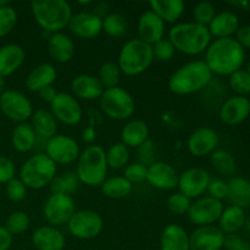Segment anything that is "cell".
I'll return each mask as SVG.
<instances>
[{
    "mask_svg": "<svg viewBox=\"0 0 250 250\" xmlns=\"http://www.w3.org/2000/svg\"><path fill=\"white\" fill-rule=\"evenodd\" d=\"M244 62V49L236 39L217 38L207 49L205 63L211 73L232 75L241 70Z\"/></svg>",
    "mask_w": 250,
    "mask_h": 250,
    "instance_id": "6da1fadb",
    "label": "cell"
},
{
    "mask_svg": "<svg viewBox=\"0 0 250 250\" xmlns=\"http://www.w3.org/2000/svg\"><path fill=\"white\" fill-rule=\"evenodd\" d=\"M212 73L205 61L195 60L178 68L168 81V88L178 95H188L204 89L211 82Z\"/></svg>",
    "mask_w": 250,
    "mask_h": 250,
    "instance_id": "7a4b0ae2",
    "label": "cell"
},
{
    "mask_svg": "<svg viewBox=\"0 0 250 250\" xmlns=\"http://www.w3.org/2000/svg\"><path fill=\"white\" fill-rule=\"evenodd\" d=\"M209 28L195 22L178 23L170 29L168 41L175 50L185 53L187 55H198L208 49L210 45Z\"/></svg>",
    "mask_w": 250,
    "mask_h": 250,
    "instance_id": "3957f363",
    "label": "cell"
},
{
    "mask_svg": "<svg viewBox=\"0 0 250 250\" xmlns=\"http://www.w3.org/2000/svg\"><path fill=\"white\" fill-rule=\"evenodd\" d=\"M31 6L37 23L53 33L65 28L72 17L70 4L65 0H34Z\"/></svg>",
    "mask_w": 250,
    "mask_h": 250,
    "instance_id": "277c9868",
    "label": "cell"
},
{
    "mask_svg": "<svg viewBox=\"0 0 250 250\" xmlns=\"http://www.w3.org/2000/svg\"><path fill=\"white\" fill-rule=\"evenodd\" d=\"M107 164L106 153L99 146H90L78 158V180L89 187L102 186L106 178Z\"/></svg>",
    "mask_w": 250,
    "mask_h": 250,
    "instance_id": "5b68a950",
    "label": "cell"
},
{
    "mask_svg": "<svg viewBox=\"0 0 250 250\" xmlns=\"http://www.w3.org/2000/svg\"><path fill=\"white\" fill-rule=\"evenodd\" d=\"M154 59L153 45L141 41L132 39L122 46L119 55V67L127 76L143 73L150 66Z\"/></svg>",
    "mask_w": 250,
    "mask_h": 250,
    "instance_id": "8992f818",
    "label": "cell"
},
{
    "mask_svg": "<svg viewBox=\"0 0 250 250\" xmlns=\"http://www.w3.org/2000/svg\"><path fill=\"white\" fill-rule=\"evenodd\" d=\"M56 176V164L45 153H37L22 165L20 177L27 188L41 189Z\"/></svg>",
    "mask_w": 250,
    "mask_h": 250,
    "instance_id": "52a82bcc",
    "label": "cell"
},
{
    "mask_svg": "<svg viewBox=\"0 0 250 250\" xmlns=\"http://www.w3.org/2000/svg\"><path fill=\"white\" fill-rule=\"evenodd\" d=\"M102 110L114 120H126L134 112V100L124 88L104 89L100 97Z\"/></svg>",
    "mask_w": 250,
    "mask_h": 250,
    "instance_id": "ba28073f",
    "label": "cell"
},
{
    "mask_svg": "<svg viewBox=\"0 0 250 250\" xmlns=\"http://www.w3.org/2000/svg\"><path fill=\"white\" fill-rule=\"evenodd\" d=\"M68 231L80 239H90L97 237L103 229V220L98 212L92 210L76 211L67 222Z\"/></svg>",
    "mask_w": 250,
    "mask_h": 250,
    "instance_id": "9c48e42d",
    "label": "cell"
},
{
    "mask_svg": "<svg viewBox=\"0 0 250 250\" xmlns=\"http://www.w3.org/2000/svg\"><path fill=\"white\" fill-rule=\"evenodd\" d=\"M0 110L5 116L20 124L26 122L33 115L31 102L16 90H5L0 95Z\"/></svg>",
    "mask_w": 250,
    "mask_h": 250,
    "instance_id": "30bf717a",
    "label": "cell"
},
{
    "mask_svg": "<svg viewBox=\"0 0 250 250\" xmlns=\"http://www.w3.org/2000/svg\"><path fill=\"white\" fill-rule=\"evenodd\" d=\"M224 212V205L211 197L200 198L190 205L187 215L190 222L198 226H208L220 220Z\"/></svg>",
    "mask_w": 250,
    "mask_h": 250,
    "instance_id": "8fae6325",
    "label": "cell"
},
{
    "mask_svg": "<svg viewBox=\"0 0 250 250\" xmlns=\"http://www.w3.org/2000/svg\"><path fill=\"white\" fill-rule=\"evenodd\" d=\"M75 212V202L67 194H51L44 207V217L54 226L67 224Z\"/></svg>",
    "mask_w": 250,
    "mask_h": 250,
    "instance_id": "7c38bea8",
    "label": "cell"
},
{
    "mask_svg": "<svg viewBox=\"0 0 250 250\" xmlns=\"http://www.w3.org/2000/svg\"><path fill=\"white\" fill-rule=\"evenodd\" d=\"M45 154L55 164H72L80 158L77 142L67 136H55L46 142Z\"/></svg>",
    "mask_w": 250,
    "mask_h": 250,
    "instance_id": "4fadbf2b",
    "label": "cell"
},
{
    "mask_svg": "<svg viewBox=\"0 0 250 250\" xmlns=\"http://www.w3.org/2000/svg\"><path fill=\"white\" fill-rule=\"evenodd\" d=\"M210 175L202 167H192L182 173L178 178V188L187 198H199L204 194L210 183Z\"/></svg>",
    "mask_w": 250,
    "mask_h": 250,
    "instance_id": "5bb4252c",
    "label": "cell"
},
{
    "mask_svg": "<svg viewBox=\"0 0 250 250\" xmlns=\"http://www.w3.org/2000/svg\"><path fill=\"white\" fill-rule=\"evenodd\" d=\"M50 109L56 120L68 126L77 125L82 119V109L80 104L76 98L67 93H58L55 99L50 103Z\"/></svg>",
    "mask_w": 250,
    "mask_h": 250,
    "instance_id": "9a60e30c",
    "label": "cell"
},
{
    "mask_svg": "<svg viewBox=\"0 0 250 250\" xmlns=\"http://www.w3.org/2000/svg\"><path fill=\"white\" fill-rule=\"evenodd\" d=\"M225 234L219 227L199 226L189 236V250H221Z\"/></svg>",
    "mask_w": 250,
    "mask_h": 250,
    "instance_id": "2e32d148",
    "label": "cell"
},
{
    "mask_svg": "<svg viewBox=\"0 0 250 250\" xmlns=\"http://www.w3.org/2000/svg\"><path fill=\"white\" fill-rule=\"evenodd\" d=\"M219 144V136L209 127H202L190 134L188 139V150L193 156L203 158L212 154Z\"/></svg>",
    "mask_w": 250,
    "mask_h": 250,
    "instance_id": "e0dca14e",
    "label": "cell"
},
{
    "mask_svg": "<svg viewBox=\"0 0 250 250\" xmlns=\"http://www.w3.org/2000/svg\"><path fill=\"white\" fill-rule=\"evenodd\" d=\"M178 173L175 168L167 163L156 161L153 165L148 167L146 172V181L153 187L163 190H170L177 187L178 185Z\"/></svg>",
    "mask_w": 250,
    "mask_h": 250,
    "instance_id": "ac0fdd59",
    "label": "cell"
},
{
    "mask_svg": "<svg viewBox=\"0 0 250 250\" xmlns=\"http://www.w3.org/2000/svg\"><path fill=\"white\" fill-rule=\"evenodd\" d=\"M71 32L81 38L90 39L103 31V19L94 12H80L71 17L68 23Z\"/></svg>",
    "mask_w": 250,
    "mask_h": 250,
    "instance_id": "d6986e66",
    "label": "cell"
},
{
    "mask_svg": "<svg viewBox=\"0 0 250 250\" xmlns=\"http://www.w3.org/2000/svg\"><path fill=\"white\" fill-rule=\"evenodd\" d=\"M138 33L141 41L154 45L164 38L165 23L158 15L154 14L150 10V11L144 12L139 19Z\"/></svg>",
    "mask_w": 250,
    "mask_h": 250,
    "instance_id": "ffe728a7",
    "label": "cell"
},
{
    "mask_svg": "<svg viewBox=\"0 0 250 250\" xmlns=\"http://www.w3.org/2000/svg\"><path fill=\"white\" fill-rule=\"evenodd\" d=\"M250 114V102L246 97H233L224 103L220 117L226 125H238L247 120Z\"/></svg>",
    "mask_w": 250,
    "mask_h": 250,
    "instance_id": "44dd1931",
    "label": "cell"
},
{
    "mask_svg": "<svg viewBox=\"0 0 250 250\" xmlns=\"http://www.w3.org/2000/svg\"><path fill=\"white\" fill-rule=\"evenodd\" d=\"M32 242L38 250H62L65 247V237L59 229L51 226H43L36 229Z\"/></svg>",
    "mask_w": 250,
    "mask_h": 250,
    "instance_id": "7402d4cb",
    "label": "cell"
},
{
    "mask_svg": "<svg viewBox=\"0 0 250 250\" xmlns=\"http://www.w3.org/2000/svg\"><path fill=\"white\" fill-rule=\"evenodd\" d=\"M73 94L84 100H94L102 97L104 87L97 77L90 75L77 76L71 84Z\"/></svg>",
    "mask_w": 250,
    "mask_h": 250,
    "instance_id": "603a6c76",
    "label": "cell"
},
{
    "mask_svg": "<svg viewBox=\"0 0 250 250\" xmlns=\"http://www.w3.org/2000/svg\"><path fill=\"white\" fill-rule=\"evenodd\" d=\"M24 61V51L17 44H7L0 48V77L14 73Z\"/></svg>",
    "mask_w": 250,
    "mask_h": 250,
    "instance_id": "cb8c5ba5",
    "label": "cell"
},
{
    "mask_svg": "<svg viewBox=\"0 0 250 250\" xmlns=\"http://www.w3.org/2000/svg\"><path fill=\"white\" fill-rule=\"evenodd\" d=\"M56 80V70L50 63H42L29 72L26 78V85L31 92H41L50 87Z\"/></svg>",
    "mask_w": 250,
    "mask_h": 250,
    "instance_id": "d4e9b609",
    "label": "cell"
},
{
    "mask_svg": "<svg viewBox=\"0 0 250 250\" xmlns=\"http://www.w3.org/2000/svg\"><path fill=\"white\" fill-rule=\"evenodd\" d=\"M49 55L56 62H68L75 55V44L63 33H54L48 42Z\"/></svg>",
    "mask_w": 250,
    "mask_h": 250,
    "instance_id": "484cf974",
    "label": "cell"
},
{
    "mask_svg": "<svg viewBox=\"0 0 250 250\" xmlns=\"http://www.w3.org/2000/svg\"><path fill=\"white\" fill-rule=\"evenodd\" d=\"M209 32L217 38H229L239 28V20L233 12L225 11L215 15L214 20L209 24Z\"/></svg>",
    "mask_w": 250,
    "mask_h": 250,
    "instance_id": "4316f807",
    "label": "cell"
},
{
    "mask_svg": "<svg viewBox=\"0 0 250 250\" xmlns=\"http://www.w3.org/2000/svg\"><path fill=\"white\" fill-rule=\"evenodd\" d=\"M161 250H189V236L183 227L168 225L160 239Z\"/></svg>",
    "mask_w": 250,
    "mask_h": 250,
    "instance_id": "83f0119b",
    "label": "cell"
},
{
    "mask_svg": "<svg viewBox=\"0 0 250 250\" xmlns=\"http://www.w3.org/2000/svg\"><path fill=\"white\" fill-rule=\"evenodd\" d=\"M151 11L158 15L164 22L177 21L185 11V2L182 0H151Z\"/></svg>",
    "mask_w": 250,
    "mask_h": 250,
    "instance_id": "f1b7e54d",
    "label": "cell"
},
{
    "mask_svg": "<svg viewBox=\"0 0 250 250\" xmlns=\"http://www.w3.org/2000/svg\"><path fill=\"white\" fill-rule=\"evenodd\" d=\"M149 128L146 122L141 120H134V121L128 122L124 127L121 132L122 143L126 146H136L139 148L142 144L148 141Z\"/></svg>",
    "mask_w": 250,
    "mask_h": 250,
    "instance_id": "f546056e",
    "label": "cell"
},
{
    "mask_svg": "<svg viewBox=\"0 0 250 250\" xmlns=\"http://www.w3.org/2000/svg\"><path fill=\"white\" fill-rule=\"evenodd\" d=\"M32 127H33L37 137L45 139V141L55 137L56 131H58L56 119L51 112L46 111V110H38L32 115Z\"/></svg>",
    "mask_w": 250,
    "mask_h": 250,
    "instance_id": "4dcf8cb0",
    "label": "cell"
},
{
    "mask_svg": "<svg viewBox=\"0 0 250 250\" xmlns=\"http://www.w3.org/2000/svg\"><path fill=\"white\" fill-rule=\"evenodd\" d=\"M229 202L241 209L250 208V181L242 177H233L229 183Z\"/></svg>",
    "mask_w": 250,
    "mask_h": 250,
    "instance_id": "1f68e13d",
    "label": "cell"
},
{
    "mask_svg": "<svg viewBox=\"0 0 250 250\" xmlns=\"http://www.w3.org/2000/svg\"><path fill=\"white\" fill-rule=\"evenodd\" d=\"M219 221V229H221L224 233L233 234L236 233V232H238L239 229L243 227L244 222H246V214H244L243 209L232 205V207L224 210Z\"/></svg>",
    "mask_w": 250,
    "mask_h": 250,
    "instance_id": "d6a6232c",
    "label": "cell"
},
{
    "mask_svg": "<svg viewBox=\"0 0 250 250\" xmlns=\"http://www.w3.org/2000/svg\"><path fill=\"white\" fill-rule=\"evenodd\" d=\"M37 134L32 125L20 124L12 132V146L20 153H27L32 150L36 144Z\"/></svg>",
    "mask_w": 250,
    "mask_h": 250,
    "instance_id": "836d02e7",
    "label": "cell"
},
{
    "mask_svg": "<svg viewBox=\"0 0 250 250\" xmlns=\"http://www.w3.org/2000/svg\"><path fill=\"white\" fill-rule=\"evenodd\" d=\"M100 187L105 197L111 199H121L131 193L132 183L128 182L124 176H115L109 180H105Z\"/></svg>",
    "mask_w": 250,
    "mask_h": 250,
    "instance_id": "e575fe53",
    "label": "cell"
},
{
    "mask_svg": "<svg viewBox=\"0 0 250 250\" xmlns=\"http://www.w3.org/2000/svg\"><path fill=\"white\" fill-rule=\"evenodd\" d=\"M78 180L77 175L73 172L63 173L59 177H54V180L50 182V189L53 194H67L75 192L78 188Z\"/></svg>",
    "mask_w": 250,
    "mask_h": 250,
    "instance_id": "d590c367",
    "label": "cell"
},
{
    "mask_svg": "<svg viewBox=\"0 0 250 250\" xmlns=\"http://www.w3.org/2000/svg\"><path fill=\"white\" fill-rule=\"evenodd\" d=\"M210 163L221 175H232L236 171V160L226 150H215L210 156Z\"/></svg>",
    "mask_w": 250,
    "mask_h": 250,
    "instance_id": "8d00e7d4",
    "label": "cell"
},
{
    "mask_svg": "<svg viewBox=\"0 0 250 250\" xmlns=\"http://www.w3.org/2000/svg\"><path fill=\"white\" fill-rule=\"evenodd\" d=\"M129 151L124 143H116L109 149L106 153L107 167L120 170L128 163Z\"/></svg>",
    "mask_w": 250,
    "mask_h": 250,
    "instance_id": "74e56055",
    "label": "cell"
},
{
    "mask_svg": "<svg viewBox=\"0 0 250 250\" xmlns=\"http://www.w3.org/2000/svg\"><path fill=\"white\" fill-rule=\"evenodd\" d=\"M121 78V71H120L119 65L114 62H105L104 65L100 67L99 77L98 80L100 81L104 89H110V88L117 87Z\"/></svg>",
    "mask_w": 250,
    "mask_h": 250,
    "instance_id": "f35d334b",
    "label": "cell"
},
{
    "mask_svg": "<svg viewBox=\"0 0 250 250\" xmlns=\"http://www.w3.org/2000/svg\"><path fill=\"white\" fill-rule=\"evenodd\" d=\"M127 22L122 15L111 14L103 19V31L110 37H120L126 32Z\"/></svg>",
    "mask_w": 250,
    "mask_h": 250,
    "instance_id": "ab89813d",
    "label": "cell"
},
{
    "mask_svg": "<svg viewBox=\"0 0 250 250\" xmlns=\"http://www.w3.org/2000/svg\"><path fill=\"white\" fill-rule=\"evenodd\" d=\"M229 85L241 97L250 94V75L248 71L238 70L229 75Z\"/></svg>",
    "mask_w": 250,
    "mask_h": 250,
    "instance_id": "60d3db41",
    "label": "cell"
},
{
    "mask_svg": "<svg viewBox=\"0 0 250 250\" xmlns=\"http://www.w3.org/2000/svg\"><path fill=\"white\" fill-rule=\"evenodd\" d=\"M29 226V217L27 216L26 212L16 211L12 212L6 221V227L5 229L9 231L10 234H21L27 231Z\"/></svg>",
    "mask_w": 250,
    "mask_h": 250,
    "instance_id": "b9f144b4",
    "label": "cell"
},
{
    "mask_svg": "<svg viewBox=\"0 0 250 250\" xmlns=\"http://www.w3.org/2000/svg\"><path fill=\"white\" fill-rule=\"evenodd\" d=\"M193 16H194L195 23L208 27L215 17L214 5L208 1L198 2L193 11Z\"/></svg>",
    "mask_w": 250,
    "mask_h": 250,
    "instance_id": "7bdbcfd3",
    "label": "cell"
},
{
    "mask_svg": "<svg viewBox=\"0 0 250 250\" xmlns=\"http://www.w3.org/2000/svg\"><path fill=\"white\" fill-rule=\"evenodd\" d=\"M17 23V14L11 6L0 7V38L7 36Z\"/></svg>",
    "mask_w": 250,
    "mask_h": 250,
    "instance_id": "ee69618b",
    "label": "cell"
},
{
    "mask_svg": "<svg viewBox=\"0 0 250 250\" xmlns=\"http://www.w3.org/2000/svg\"><path fill=\"white\" fill-rule=\"evenodd\" d=\"M190 205L192 203H190L189 198L183 195L182 193H175V194L170 195L167 199V208L173 215L187 214Z\"/></svg>",
    "mask_w": 250,
    "mask_h": 250,
    "instance_id": "f6af8a7d",
    "label": "cell"
},
{
    "mask_svg": "<svg viewBox=\"0 0 250 250\" xmlns=\"http://www.w3.org/2000/svg\"><path fill=\"white\" fill-rule=\"evenodd\" d=\"M146 172H148L146 166L141 163H134L127 166L124 177L131 183H141L143 181H146Z\"/></svg>",
    "mask_w": 250,
    "mask_h": 250,
    "instance_id": "bcb514c9",
    "label": "cell"
},
{
    "mask_svg": "<svg viewBox=\"0 0 250 250\" xmlns=\"http://www.w3.org/2000/svg\"><path fill=\"white\" fill-rule=\"evenodd\" d=\"M6 194L10 200L15 203L22 202L26 198L27 194V187L23 185L21 180H16L12 178L10 182H7L6 186Z\"/></svg>",
    "mask_w": 250,
    "mask_h": 250,
    "instance_id": "7dc6e473",
    "label": "cell"
},
{
    "mask_svg": "<svg viewBox=\"0 0 250 250\" xmlns=\"http://www.w3.org/2000/svg\"><path fill=\"white\" fill-rule=\"evenodd\" d=\"M153 51L154 55L159 59V60L167 61L170 60L171 58L175 54V48L171 44V42L168 39H161L158 43H155L153 45Z\"/></svg>",
    "mask_w": 250,
    "mask_h": 250,
    "instance_id": "c3c4849f",
    "label": "cell"
},
{
    "mask_svg": "<svg viewBox=\"0 0 250 250\" xmlns=\"http://www.w3.org/2000/svg\"><path fill=\"white\" fill-rule=\"evenodd\" d=\"M207 190L209 192L210 197L221 202L222 199L227 198V194H229V186L222 180H210Z\"/></svg>",
    "mask_w": 250,
    "mask_h": 250,
    "instance_id": "681fc988",
    "label": "cell"
},
{
    "mask_svg": "<svg viewBox=\"0 0 250 250\" xmlns=\"http://www.w3.org/2000/svg\"><path fill=\"white\" fill-rule=\"evenodd\" d=\"M138 158L139 163L143 164L144 166L149 167L154 164V158H155V146L153 142L146 141V143L142 144L138 148Z\"/></svg>",
    "mask_w": 250,
    "mask_h": 250,
    "instance_id": "f907efd6",
    "label": "cell"
},
{
    "mask_svg": "<svg viewBox=\"0 0 250 250\" xmlns=\"http://www.w3.org/2000/svg\"><path fill=\"white\" fill-rule=\"evenodd\" d=\"M15 165L10 159L0 156V183H7L14 178Z\"/></svg>",
    "mask_w": 250,
    "mask_h": 250,
    "instance_id": "816d5d0a",
    "label": "cell"
},
{
    "mask_svg": "<svg viewBox=\"0 0 250 250\" xmlns=\"http://www.w3.org/2000/svg\"><path fill=\"white\" fill-rule=\"evenodd\" d=\"M224 247L227 250H250V243L237 236L236 233L225 236Z\"/></svg>",
    "mask_w": 250,
    "mask_h": 250,
    "instance_id": "f5cc1de1",
    "label": "cell"
},
{
    "mask_svg": "<svg viewBox=\"0 0 250 250\" xmlns=\"http://www.w3.org/2000/svg\"><path fill=\"white\" fill-rule=\"evenodd\" d=\"M237 42L241 44L242 46L250 49V26L239 27L237 31Z\"/></svg>",
    "mask_w": 250,
    "mask_h": 250,
    "instance_id": "db71d44e",
    "label": "cell"
},
{
    "mask_svg": "<svg viewBox=\"0 0 250 250\" xmlns=\"http://www.w3.org/2000/svg\"><path fill=\"white\" fill-rule=\"evenodd\" d=\"M12 243V237L5 227H0V250H9Z\"/></svg>",
    "mask_w": 250,
    "mask_h": 250,
    "instance_id": "11a10c76",
    "label": "cell"
},
{
    "mask_svg": "<svg viewBox=\"0 0 250 250\" xmlns=\"http://www.w3.org/2000/svg\"><path fill=\"white\" fill-rule=\"evenodd\" d=\"M39 95H41V98L44 100V102L51 103L54 99H55L58 93H56L55 88H53L50 85V87H46L44 88V89H42L41 92H39Z\"/></svg>",
    "mask_w": 250,
    "mask_h": 250,
    "instance_id": "9f6ffc18",
    "label": "cell"
},
{
    "mask_svg": "<svg viewBox=\"0 0 250 250\" xmlns=\"http://www.w3.org/2000/svg\"><path fill=\"white\" fill-rule=\"evenodd\" d=\"M95 136H97V132H95L94 126H93V122H92V124H90V126L83 131V141L90 143V142L94 141Z\"/></svg>",
    "mask_w": 250,
    "mask_h": 250,
    "instance_id": "6f0895ef",
    "label": "cell"
},
{
    "mask_svg": "<svg viewBox=\"0 0 250 250\" xmlns=\"http://www.w3.org/2000/svg\"><path fill=\"white\" fill-rule=\"evenodd\" d=\"M5 85H6V83H5L4 77H0V95L5 92Z\"/></svg>",
    "mask_w": 250,
    "mask_h": 250,
    "instance_id": "680465c9",
    "label": "cell"
},
{
    "mask_svg": "<svg viewBox=\"0 0 250 250\" xmlns=\"http://www.w3.org/2000/svg\"><path fill=\"white\" fill-rule=\"evenodd\" d=\"M7 4H9V2H7V1H0V7L7 6Z\"/></svg>",
    "mask_w": 250,
    "mask_h": 250,
    "instance_id": "91938a15",
    "label": "cell"
},
{
    "mask_svg": "<svg viewBox=\"0 0 250 250\" xmlns=\"http://www.w3.org/2000/svg\"><path fill=\"white\" fill-rule=\"evenodd\" d=\"M248 73L250 75V60H249V63H248Z\"/></svg>",
    "mask_w": 250,
    "mask_h": 250,
    "instance_id": "94428289",
    "label": "cell"
},
{
    "mask_svg": "<svg viewBox=\"0 0 250 250\" xmlns=\"http://www.w3.org/2000/svg\"><path fill=\"white\" fill-rule=\"evenodd\" d=\"M249 102H250V99H249Z\"/></svg>",
    "mask_w": 250,
    "mask_h": 250,
    "instance_id": "6125c7cd",
    "label": "cell"
}]
</instances>
